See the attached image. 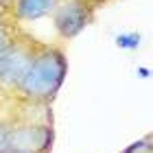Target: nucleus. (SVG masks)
<instances>
[{
    "label": "nucleus",
    "mask_w": 153,
    "mask_h": 153,
    "mask_svg": "<svg viewBox=\"0 0 153 153\" xmlns=\"http://www.w3.org/2000/svg\"><path fill=\"white\" fill-rule=\"evenodd\" d=\"M66 57L57 48H42L35 53L18 92L29 101H48L59 92L66 76Z\"/></svg>",
    "instance_id": "1"
},
{
    "label": "nucleus",
    "mask_w": 153,
    "mask_h": 153,
    "mask_svg": "<svg viewBox=\"0 0 153 153\" xmlns=\"http://www.w3.org/2000/svg\"><path fill=\"white\" fill-rule=\"evenodd\" d=\"M33 57H35L33 44H29V42H13L0 55V85L18 90L26 70H29Z\"/></svg>",
    "instance_id": "2"
},
{
    "label": "nucleus",
    "mask_w": 153,
    "mask_h": 153,
    "mask_svg": "<svg viewBox=\"0 0 153 153\" xmlns=\"http://www.w3.org/2000/svg\"><path fill=\"white\" fill-rule=\"evenodd\" d=\"M90 18L88 0H59L53 9V26L64 39L76 37L90 24Z\"/></svg>",
    "instance_id": "3"
},
{
    "label": "nucleus",
    "mask_w": 153,
    "mask_h": 153,
    "mask_svg": "<svg viewBox=\"0 0 153 153\" xmlns=\"http://www.w3.org/2000/svg\"><path fill=\"white\" fill-rule=\"evenodd\" d=\"M53 144V129L48 125L26 123L9 129L7 149L20 153H46Z\"/></svg>",
    "instance_id": "4"
},
{
    "label": "nucleus",
    "mask_w": 153,
    "mask_h": 153,
    "mask_svg": "<svg viewBox=\"0 0 153 153\" xmlns=\"http://www.w3.org/2000/svg\"><path fill=\"white\" fill-rule=\"evenodd\" d=\"M59 0H16L13 2V16L22 22H33L44 16H51Z\"/></svg>",
    "instance_id": "5"
},
{
    "label": "nucleus",
    "mask_w": 153,
    "mask_h": 153,
    "mask_svg": "<svg viewBox=\"0 0 153 153\" xmlns=\"http://www.w3.org/2000/svg\"><path fill=\"white\" fill-rule=\"evenodd\" d=\"M114 44L123 51H136L142 44V35L138 31H129V33H118L114 37Z\"/></svg>",
    "instance_id": "6"
},
{
    "label": "nucleus",
    "mask_w": 153,
    "mask_h": 153,
    "mask_svg": "<svg viewBox=\"0 0 153 153\" xmlns=\"http://www.w3.org/2000/svg\"><path fill=\"white\" fill-rule=\"evenodd\" d=\"M11 44H13V39H11L9 29H7L4 24H0V55H2V53H4Z\"/></svg>",
    "instance_id": "7"
},
{
    "label": "nucleus",
    "mask_w": 153,
    "mask_h": 153,
    "mask_svg": "<svg viewBox=\"0 0 153 153\" xmlns=\"http://www.w3.org/2000/svg\"><path fill=\"white\" fill-rule=\"evenodd\" d=\"M9 129H11V125H9V123L0 120V151H4V149H7V136H9Z\"/></svg>",
    "instance_id": "8"
},
{
    "label": "nucleus",
    "mask_w": 153,
    "mask_h": 153,
    "mask_svg": "<svg viewBox=\"0 0 153 153\" xmlns=\"http://www.w3.org/2000/svg\"><path fill=\"white\" fill-rule=\"evenodd\" d=\"M136 74L140 76V79H149V76H151V70H149V68H144V66H140V68H136Z\"/></svg>",
    "instance_id": "9"
},
{
    "label": "nucleus",
    "mask_w": 153,
    "mask_h": 153,
    "mask_svg": "<svg viewBox=\"0 0 153 153\" xmlns=\"http://www.w3.org/2000/svg\"><path fill=\"white\" fill-rule=\"evenodd\" d=\"M0 153H20V151H13V149H4V151H0Z\"/></svg>",
    "instance_id": "10"
}]
</instances>
